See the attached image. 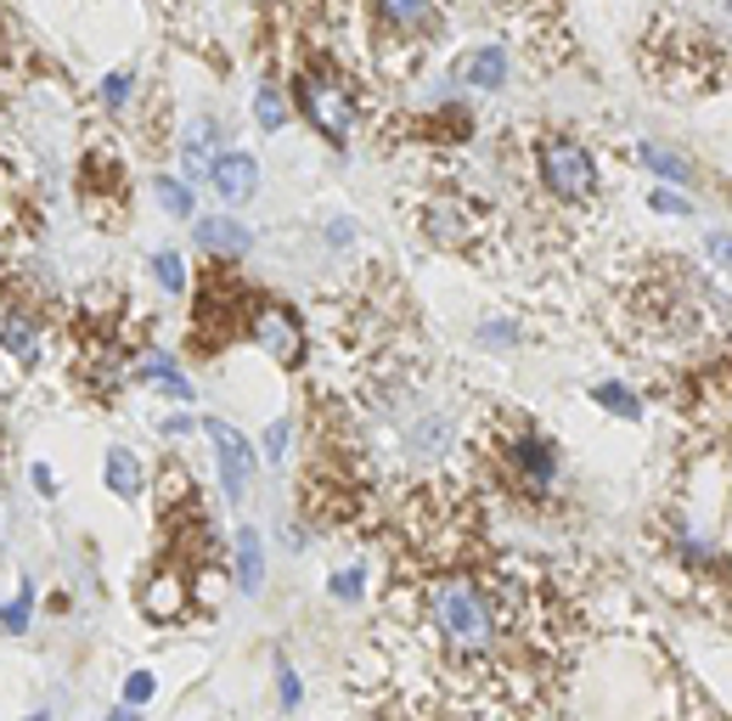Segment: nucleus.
<instances>
[{"mask_svg": "<svg viewBox=\"0 0 732 721\" xmlns=\"http://www.w3.org/2000/svg\"><path fill=\"white\" fill-rule=\"evenodd\" d=\"M423 603H428V625L439 631V643L451 654L479 660V654H491L502 643L496 597L479 581H468V575H434L428 592H423Z\"/></svg>", "mask_w": 732, "mask_h": 721, "instance_id": "f257e3e1", "label": "nucleus"}, {"mask_svg": "<svg viewBox=\"0 0 732 721\" xmlns=\"http://www.w3.org/2000/svg\"><path fill=\"white\" fill-rule=\"evenodd\" d=\"M294 108H299L305 125H310L316 136H327L333 147H344V141L355 136V90H349V79H344L338 68H327V62H305V68L294 73Z\"/></svg>", "mask_w": 732, "mask_h": 721, "instance_id": "f03ea898", "label": "nucleus"}, {"mask_svg": "<svg viewBox=\"0 0 732 721\" xmlns=\"http://www.w3.org/2000/svg\"><path fill=\"white\" fill-rule=\"evenodd\" d=\"M535 164H541V187L553 192L558 204H592L597 198V164H592V152L581 141L546 136L541 152H535Z\"/></svg>", "mask_w": 732, "mask_h": 721, "instance_id": "7ed1b4c3", "label": "nucleus"}, {"mask_svg": "<svg viewBox=\"0 0 732 721\" xmlns=\"http://www.w3.org/2000/svg\"><path fill=\"white\" fill-rule=\"evenodd\" d=\"M248 338L277 360V367H299L305 360V322L288 310V305H270V299H259V305H248Z\"/></svg>", "mask_w": 732, "mask_h": 721, "instance_id": "20e7f679", "label": "nucleus"}, {"mask_svg": "<svg viewBox=\"0 0 732 721\" xmlns=\"http://www.w3.org/2000/svg\"><path fill=\"white\" fill-rule=\"evenodd\" d=\"M204 434H209L215 463H220V491H226V502L237 507V502L248 496V485H254L259 451H254V445L237 434V423H226V417H204Z\"/></svg>", "mask_w": 732, "mask_h": 721, "instance_id": "39448f33", "label": "nucleus"}, {"mask_svg": "<svg viewBox=\"0 0 732 721\" xmlns=\"http://www.w3.org/2000/svg\"><path fill=\"white\" fill-rule=\"evenodd\" d=\"M187 609H192V575H187V570L164 564V570L147 575V586H141V614H147V620L169 625V620H180Z\"/></svg>", "mask_w": 732, "mask_h": 721, "instance_id": "423d86ee", "label": "nucleus"}, {"mask_svg": "<svg viewBox=\"0 0 732 721\" xmlns=\"http://www.w3.org/2000/svg\"><path fill=\"white\" fill-rule=\"evenodd\" d=\"M507 463L518 468V480H524L530 496H546V491L558 485V451L546 445L541 434H518V439L507 445Z\"/></svg>", "mask_w": 732, "mask_h": 721, "instance_id": "0eeeda50", "label": "nucleus"}, {"mask_svg": "<svg viewBox=\"0 0 732 721\" xmlns=\"http://www.w3.org/2000/svg\"><path fill=\"white\" fill-rule=\"evenodd\" d=\"M209 187H215V198H220L226 209H237V204H248V198L259 192V164H254L248 152H220V158L209 164Z\"/></svg>", "mask_w": 732, "mask_h": 721, "instance_id": "6e6552de", "label": "nucleus"}, {"mask_svg": "<svg viewBox=\"0 0 732 721\" xmlns=\"http://www.w3.org/2000/svg\"><path fill=\"white\" fill-rule=\"evenodd\" d=\"M423 226H428V237L434 243H445V248H463V243H474V231H479V215L456 198V192H445V198H434L428 209H423Z\"/></svg>", "mask_w": 732, "mask_h": 721, "instance_id": "1a4fd4ad", "label": "nucleus"}, {"mask_svg": "<svg viewBox=\"0 0 732 721\" xmlns=\"http://www.w3.org/2000/svg\"><path fill=\"white\" fill-rule=\"evenodd\" d=\"M456 79L468 90H502L507 85V46H474L463 62H456Z\"/></svg>", "mask_w": 732, "mask_h": 721, "instance_id": "9d476101", "label": "nucleus"}, {"mask_svg": "<svg viewBox=\"0 0 732 721\" xmlns=\"http://www.w3.org/2000/svg\"><path fill=\"white\" fill-rule=\"evenodd\" d=\"M198 243H204L209 259H243L254 237H248L243 220H231V215H209V220H198Z\"/></svg>", "mask_w": 732, "mask_h": 721, "instance_id": "9b49d317", "label": "nucleus"}, {"mask_svg": "<svg viewBox=\"0 0 732 721\" xmlns=\"http://www.w3.org/2000/svg\"><path fill=\"white\" fill-rule=\"evenodd\" d=\"M220 136H226V125H220L215 113H204V119H192V130H187V141H180V152H187V175H198V180H209V164L220 158Z\"/></svg>", "mask_w": 732, "mask_h": 721, "instance_id": "f8f14e48", "label": "nucleus"}, {"mask_svg": "<svg viewBox=\"0 0 732 721\" xmlns=\"http://www.w3.org/2000/svg\"><path fill=\"white\" fill-rule=\"evenodd\" d=\"M136 378H141V384H152V389H164V395H169V401H180V406H192V401H198L192 378L180 373L169 355H141V360H136Z\"/></svg>", "mask_w": 732, "mask_h": 721, "instance_id": "ddd939ff", "label": "nucleus"}, {"mask_svg": "<svg viewBox=\"0 0 732 721\" xmlns=\"http://www.w3.org/2000/svg\"><path fill=\"white\" fill-rule=\"evenodd\" d=\"M231 559H237V586L243 592H259L265 586V535L254 524H243L231 535Z\"/></svg>", "mask_w": 732, "mask_h": 721, "instance_id": "4468645a", "label": "nucleus"}, {"mask_svg": "<svg viewBox=\"0 0 732 721\" xmlns=\"http://www.w3.org/2000/svg\"><path fill=\"white\" fill-rule=\"evenodd\" d=\"M0 349H7L12 360H23V367H34L40 360V322L29 310H12L7 322H0Z\"/></svg>", "mask_w": 732, "mask_h": 721, "instance_id": "2eb2a0df", "label": "nucleus"}, {"mask_svg": "<svg viewBox=\"0 0 732 721\" xmlns=\"http://www.w3.org/2000/svg\"><path fill=\"white\" fill-rule=\"evenodd\" d=\"M378 12H384L389 29H400V34H423V29H434L439 0H378Z\"/></svg>", "mask_w": 732, "mask_h": 721, "instance_id": "dca6fc26", "label": "nucleus"}, {"mask_svg": "<svg viewBox=\"0 0 732 721\" xmlns=\"http://www.w3.org/2000/svg\"><path fill=\"white\" fill-rule=\"evenodd\" d=\"M102 480H108V491H113L119 502L141 496V463H136V451L113 445V451H108V463H102Z\"/></svg>", "mask_w": 732, "mask_h": 721, "instance_id": "f3484780", "label": "nucleus"}, {"mask_svg": "<svg viewBox=\"0 0 732 721\" xmlns=\"http://www.w3.org/2000/svg\"><path fill=\"white\" fill-rule=\"evenodd\" d=\"M699 406L715 428H732V373H710L699 384Z\"/></svg>", "mask_w": 732, "mask_h": 721, "instance_id": "a211bd4d", "label": "nucleus"}, {"mask_svg": "<svg viewBox=\"0 0 732 721\" xmlns=\"http://www.w3.org/2000/svg\"><path fill=\"white\" fill-rule=\"evenodd\" d=\"M643 164H649L660 180H671V187H693V164H688L682 152L660 147V141H643Z\"/></svg>", "mask_w": 732, "mask_h": 721, "instance_id": "6ab92c4d", "label": "nucleus"}, {"mask_svg": "<svg viewBox=\"0 0 732 721\" xmlns=\"http://www.w3.org/2000/svg\"><path fill=\"white\" fill-rule=\"evenodd\" d=\"M254 119H259V130H283V125H288V90L265 79V85L254 90Z\"/></svg>", "mask_w": 732, "mask_h": 721, "instance_id": "aec40b11", "label": "nucleus"}, {"mask_svg": "<svg viewBox=\"0 0 732 721\" xmlns=\"http://www.w3.org/2000/svg\"><path fill=\"white\" fill-rule=\"evenodd\" d=\"M592 401H597L609 417H625V423L643 417V401H636V389H625V384H614V378H609V384H597V389H592Z\"/></svg>", "mask_w": 732, "mask_h": 721, "instance_id": "412c9836", "label": "nucleus"}, {"mask_svg": "<svg viewBox=\"0 0 732 721\" xmlns=\"http://www.w3.org/2000/svg\"><path fill=\"white\" fill-rule=\"evenodd\" d=\"M152 283H158L164 294H187V288H192L187 259H180L175 248H158V254H152Z\"/></svg>", "mask_w": 732, "mask_h": 721, "instance_id": "4be33fe9", "label": "nucleus"}, {"mask_svg": "<svg viewBox=\"0 0 732 721\" xmlns=\"http://www.w3.org/2000/svg\"><path fill=\"white\" fill-rule=\"evenodd\" d=\"M406 445H412V457H439V451L451 445V423H445V417H423Z\"/></svg>", "mask_w": 732, "mask_h": 721, "instance_id": "5701e85b", "label": "nucleus"}, {"mask_svg": "<svg viewBox=\"0 0 732 721\" xmlns=\"http://www.w3.org/2000/svg\"><path fill=\"white\" fill-rule=\"evenodd\" d=\"M187 496H192V480H187V468L169 457V463L158 468V502H164V507H187Z\"/></svg>", "mask_w": 732, "mask_h": 721, "instance_id": "b1692460", "label": "nucleus"}, {"mask_svg": "<svg viewBox=\"0 0 732 721\" xmlns=\"http://www.w3.org/2000/svg\"><path fill=\"white\" fill-rule=\"evenodd\" d=\"M327 592H333V603H360V597H366V570H360V564L333 570V575H327Z\"/></svg>", "mask_w": 732, "mask_h": 721, "instance_id": "393cba45", "label": "nucleus"}, {"mask_svg": "<svg viewBox=\"0 0 732 721\" xmlns=\"http://www.w3.org/2000/svg\"><path fill=\"white\" fill-rule=\"evenodd\" d=\"M158 204H164V215H175V220H192V187H187V180L164 175V180H158Z\"/></svg>", "mask_w": 732, "mask_h": 721, "instance_id": "a878e982", "label": "nucleus"}, {"mask_svg": "<svg viewBox=\"0 0 732 721\" xmlns=\"http://www.w3.org/2000/svg\"><path fill=\"white\" fill-rule=\"evenodd\" d=\"M130 97H136V73H130V68H113V73L102 79V108H108V113H125Z\"/></svg>", "mask_w": 732, "mask_h": 721, "instance_id": "bb28decb", "label": "nucleus"}, {"mask_svg": "<svg viewBox=\"0 0 732 721\" xmlns=\"http://www.w3.org/2000/svg\"><path fill=\"white\" fill-rule=\"evenodd\" d=\"M270 665H277V704H283V710H299V704H305V682H299V671H294L283 654L270 660Z\"/></svg>", "mask_w": 732, "mask_h": 721, "instance_id": "cd10ccee", "label": "nucleus"}, {"mask_svg": "<svg viewBox=\"0 0 732 721\" xmlns=\"http://www.w3.org/2000/svg\"><path fill=\"white\" fill-rule=\"evenodd\" d=\"M29 614H34V586L23 581L12 603H0V631H29Z\"/></svg>", "mask_w": 732, "mask_h": 721, "instance_id": "c85d7f7f", "label": "nucleus"}, {"mask_svg": "<svg viewBox=\"0 0 732 721\" xmlns=\"http://www.w3.org/2000/svg\"><path fill=\"white\" fill-rule=\"evenodd\" d=\"M152 693H158V676H152V671H130V676H125V704H130V710L152 704Z\"/></svg>", "mask_w": 732, "mask_h": 721, "instance_id": "c756f323", "label": "nucleus"}, {"mask_svg": "<svg viewBox=\"0 0 732 721\" xmlns=\"http://www.w3.org/2000/svg\"><path fill=\"white\" fill-rule=\"evenodd\" d=\"M288 434H294L288 417H277V423L265 428V463H283V457H288Z\"/></svg>", "mask_w": 732, "mask_h": 721, "instance_id": "7c9ffc66", "label": "nucleus"}, {"mask_svg": "<svg viewBox=\"0 0 732 721\" xmlns=\"http://www.w3.org/2000/svg\"><path fill=\"white\" fill-rule=\"evenodd\" d=\"M649 209H654V215H693V198H688V192L660 187V192H649Z\"/></svg>", "mask_w": 732, "mask_h": 721, "instance_id": "2f4dec72", "label": "nucleus"}, {"mask_svg": "<svg viewBox=\"0 0 732 721\" xmlns=\"http://www.w3.org/2000/svg\"><path fill=\"white\" fill-rule=\"evenodd\" d=\"M322 237H327V248H355V220H344V215H338V220H327V231H322Z\"/></svg>", "mask_w": 732, "mask_h": 721, "instance_id": "473e14b6", "label": "nucleus"}, {"mask_svg": "<svg viewBox=\"0 0 732 721\" xmlns=\"http://www.w3.org/2000/svg\"><path fill=\"white\" fill-rule=\"evenodd\" d=\"M479 344H518L513 322H479Z\"/></svg>", "mask_w": 732, "mask_h": 721, "instance_id": "72a5a7b5", "label": "nucleus"}, {"mask_svg": "<svg viewBox=\"0 0 732 721\" xmlns=\"http://www.w3.org/2000/svg\"><path fill=\"white\" fill-rule=\"evenodd\" d=\"M704 248H710V259H715L721 270H732V231H710Z\"/></svg>", "mask_w": 732, "mask_h": 721, "instance_id": "f704fd0d", "label": "nucleus"}, {"mask_svg": "<svg viewBox=\"0 0 732 721\" xmlns=\"http://www.w3.org/2000/svg\"><path fill=\"white\" fill-rule=\"evenodd\" d=\"M158 428H164V434H169V439H187V434H192V428H198V417H192V412H169V417H164V423H158Z\"/></svg>", "mask_w": 732, "mask_h": 721, "instance_id": "c9c22d12", "label": "nucleus"}, {"mask_svg": "<svg viewBox=\"0 0 732 721\" xmlns=\"http://www.w3.org/2000/svg\"><path fill=\"white\" fill-rule=\"evenodd\" d=\"M34 491H40V496H57V474H51L46 463H34Z\"/></svg>", "mask_w": 732, "mask_h": 721, "instance_id": "e433bc0d", "label": "nucleus"}, {"mask_svg": "<svg viewBox=\"0 0 732 721\" xmlns=\"http://www.w3.org/2000/svg\"><path fill=\"white\" fill-rule=\"evenodd\" d=\"M102 721H141V710H130V704H119V710H108Z\"/></svg>", "mask_w": 732, "mask_h": 721, "instance_id": "4c0bfd02", "label": "nucleus"}, {"mask_svg": "<svg viewBox=\"0 0 732 721\" xmlns=\"http://www.w3.org/2000/svg\"><path fill=\"white\" fill-rule=\"evenodd\" d=\"M23 721H51V715H46V710H34V715H23Z\"/></svg>", "mask_w": 732, "mask_h": 721, "instance_id": "58836bf2", "label": "nucleus"}, {"mask_svg": "<svg viewBox=\"0 0 732 721\" xmlns=\"http://www.w3.org/2000/svg\"><path fill=\"white\" fill-rule=\"evenodd\" d=\"M726 12H732V0H726Z\"/></svg>", "mask_w": 732, "mask_h": 721, "instance_id": "ea45409f", "label": "nucleus"}]
</instances>
